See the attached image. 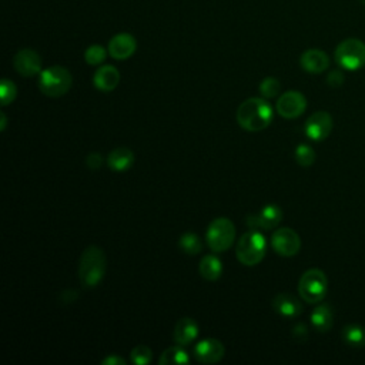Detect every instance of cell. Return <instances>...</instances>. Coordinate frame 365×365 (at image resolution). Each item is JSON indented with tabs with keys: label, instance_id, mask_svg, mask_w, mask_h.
Here are the masks:
<instances>
[{
	"label": "cell",
	"instance_id": "7402d4cb",
	"mask_svg": "<svg viewBox=\"0 0 365 365\" xmlns=\"http://www.w3.org/2000/svg\"><path fill=\"white\" fill-rule=\"evenodd\" d=\"M188 362H190L188 352L183 348V345L179 344L165 350L158 359L160 365H186Z\"/></svg>",
	"mask_w": 365,
	"mask_h": 365
},
{
	"label": "cell",
	"instance_id": "cb8c5ba5",
	"mask_svg": "<svg viewBox=\"0 0 365 365\" xmlns=\"http://www.w3.org/2000/svg\"><path fill=\"white\" fill-rule=\"evenodd\" d=\"M179 247L187 255H197L203 251V241L194 233H184L179 240Z\"/></svg>",
	"mask_w": 365,
	"mask_h": 365
},
{
	"label": "cell",
	"instance_id": "e0dca14e",
	"mask_svg": "<svg viewBox=\"0 0 365 365\" xmlns=\"http://www.w3.org/2000/svg\"><path fill=\"white\" fill-rule=\"evenodd\" d=\"M94 87L100 91H113L120 83V73L114 66L106 64L98 68L93 76Z\"/></svg>",
	"mask_w": 365,
	"mask_h": 365
},
{
	"label": "cell",
	"instance_id": "2e32d148",
	"mask_svg": "<svg viewBox=\"0 0 365 365\" xmlns=\"http://www.w3.org/2000/svg\"><path fill=\"white\" fill-rule=\"evenodd\" d=\"M273 308L276 313L285 318H297L303 313V304L297 297L288 292L277 294L273 300Z\"/></svg>",
	"mask_w": 365,
	"mask_h": 365
},
{
	"label": "cell",
	"instance_id": "1f68e13d",
	"mask_svg": "<svg viewBox=\"0 0 365 365\" xmlns=\"http://www.w3.org/2000/svg\"><path fill=\"white\" fill-rule=\"evenodd\" d=\"M292 334L294 337L298 340V341H306L307 337H308V328L306 324H297L294 328H292Z\"/></svg>",
	"mask_w": 365,
	"mask_h": 365
},
{
	"label": "cell",
	"instance_id": "d6a6232c",
	"mask_svg": "<svg viewBox=\"0 0 365 365\" xmlns=\"http://www.w3.org/2000/svg\"><path fill=\"white\" fill-rule=\"evenodd\" d=\"M102 365H126V359L119 355H109L102 359Z\"/></svg>",
	"mask_w": 365,
	"mask_h": 365
},
{
	"label": "cell",
	"instance_id": "d6986e66",
	"mask_svg": "<svg viewBox=\"0 0 365 365\" xmlns=\"http://www.w3.org/2000/svg\"><path fill=\"white\" fill-rule=\"evenodd\" d=\"M133 164H135V153L127 147H117L107 156V165L113 172L124 173L131 169Z\"/></svg>",
	"mask_w": 365,
	"mask_h": 365
},
{
	"label": "cell",
	"instance_id": "4316f807",
	"mask_svg": "<svg viewBox=\"0 0 365 365\" xmlns=\"http://www.w3.org/2000/svg\"><path fill=\"white\" fill-rule=\"evenodd\" d=\"M261 96L264 98H274L280 94L281 91V84L280 82L276 79V77H265L261 83H260V87H258Z\"/></svg>",
	"mask_w": 365,
	"mask_h": 365
},
{
	"label": "cell",
	"instance_id": "d4e9b609",
	"mask_svg": "<svg viewBox=\"0 0 365 365\" xmlns=\"http://www.w3.org/2000/svg\"><path fill=\"white\" fill-rule=\"evenodd\" d=\"M295 161L301 165V167H310L314 164L317 154L314 149L308 144H298L295 149Z\"/></svg>",
	"mask_w": 365,
	"mask_h": 365
},
{
	"label": "cell",
	"instance_id": "484cf974",
	"mask_svg": "<svg viewBox=\"0 0 365 365\" xmlns=\"http://www.w3.org/2000/svg\"><path fill=\"white\" fill-rule=\"evenodd\" d=\"M153 359V351L144 344L135 347L130 352V361L136 365H147Z\"/></svg>",
	"mask_w": 365,
	"mask_h": 365
},
{
	"label": "cell",
	"instance_id": "ffe728a7",
	"mask_svg": "<svg viewBox=\"0 0 365 365\" xmlns=\"http://www.w3.org/2000/svg\"><path fill=\"white\" fill-rule=\"evenodd\" d=\"M311 325L318 333H328L334 325V311L329 304H320L311 313Z\"/></svg>",
	"mask_w": 365,
	"mask_h": 365
},
{
	"label": "cell",
	"instance_id": "9c48e42d",
	"mask_svg": "<svg viewBox=\"0 0 365 365\" xmlns=\"http://www.w3.org/2000/svg\"><path fill=\"white\" fill-rule=\"evenodd\" d=\"M307 109V98L303 93L290 90L281 94L277 100L276 110L284 119L300 117Z\"/></svg>",
	"mask_w": 365,
	"mask_h": 365
},
{
	"label": "cell",
	"instance_id": "f546056e",
	"mask_svg": "<svg viewBox=\"0 0 365 365\" xmlns=\"http://www.w3.org/2000/svg\"><path fill=\"white\" fill-rule=\"evenodd\" d=\"M86 164H87V167L90 170H98L103 164V157H102V154H98V153H91L86 158Z\"/></svg>",
	"mask_w": 365,
	"mask_h": 365
},
{
	"label": "cell",
	"instance_id": "30bf717a",
	"mask_svg": "<svg viewBox=\"0 0 365 365\" xmlns=\"http://www.w3.org/2000/svg\"><path fill=\"white\" fill-rule=\"evenodd\" d=\"M42 57L31 49H22L13 57V68L23 77H33L42 73Z\"/></svg>",
	"mask_w": 365,
	"mask_h": 365
},
{
	"label": "cell",
	"instance_id": "5b68a950",
	"mask_svg": "<svg viewBox=\"0 0 365 365\" xmlns=\"http://www.w3.org/2000/svg\"><path fill=\"white\" fill-rule=\"evenodd\" d=\"M328 291V280L322 270H307L298 283V294L308 304L321 303Z\"/></svg>",
	"mask_w": 365,
	"mask_h": 365
},
{
	"label": "cell",
	"instance_id": "836d02e7",
	"mask_svg": "<svg viewBox=\"0 0 365 365\" xmlns=\"http://www.w3.org/2000/svg\"><path fill=\"white\" fill-rule=\"evenodd\" d=\"M8 127V119H6V113H0V130L5 131Z\"/></svg>",
	"mask_w": 365,
	"mask_h": 365
},
{
	"label": "cell",
	"instance_id": "5bb4252c",
	"mask_svg": "<svg viewBox=\"0 0 365 365\" xmlns=\"http://www.w3.org/2000/svg\"><path fill=\"white\" fill-rule=\"evenodd\" d=\"M136 49L137 40L128 33H119L109 43V53L116 60H126L131 57Z\"/></svg>",
	"mask_w": 365,
	"mask_h": 365
},
{
	"label": "cell",
	"instance_id": "4dcf8cb0",
	"mask_svg": "<svg viewBox=\"0 0 365 365\" xmlns=\"http://www.w3.org/2000/svg\"><path fill=\"white\" fill-rule=\"evenodd\" d=\"M344 80H345V77L341 70H333L327 77V83L331 87H340L344 83Z\"/></svg>",
	"mask_w": 365,
	"mask_h": 365
},
{
	"label": "cell",
	"instance_id": "9a60e30c",
	"mask_svg": "<svg viewBox=\"0 0 365 365\" xmlns=\"http://www.w3.org/2000/svg\"><path fill=\"white\" fill-rule=\"evenodd\" d=\"M300 64L307 73L320 75L329 68V57L320 49H310L301 54Z\"/></svg>",
	"mask_w": 365,
	"mask_h": 365
},
{
	"label": "cell",
	"instance_id": "ba28073f",
	"mask_svg": "<svg viewBox=\"0 0 365 365\" xmlns=\"http://www.w3.org/2000/svg\"><path fill=\"white\" fill-rule=\"evenodd\" d=\"M271 246L281 257H292L301 248V239L290 227L277 228L271 236Z\"/></svg>",
	"mask_w": 365,
	"mask_h": 365
},
{
	"label": "cell",
	"instance_id": "6da1fadb",
	"mask_svg": "<svg viewBox=\"0 0 365 365\" xmlns=\"http://www.w3.org/2000/svg\"><path fill=\"white\" fill-rule=\"evenodd\" d=\"M237 123L241 128L257 133L267 128L273 121V107L264 97H251L237 109Z\"/></svg>",
	"mask_w": 365,
	"mask_h": 365
},
{
	"label": "cell",
	"instance_id": "e575fe53",
	"mask_svg": "<svg viewBox=\"0 0 365 365\" xmlns=\"http://www.w3.org/2000/svg\"><path fill=\"white\" fill-rule=\"evenodd\" d=\"M361 3H362V5H365V0H361Z\"/></svg>",
	"mask_w": 365,
	"mask_h": 365
},
{
	"label": "cell",
	"instance_id": "277c9868",
	"mask_svg": "<svg viewBox=\"0 0 365 365\" xmlns=\"http://www.w3.org/2000/svg\"><path fill=\"white\" fill-rule=\"evenodd\" d=\"M72 73L63 66H50L42 70L39 77V89L49 97H61L72 89Z\"/></svg>",
	"mask_w": 365,
	"mask_h": 365
},
{
	"label": "cell",
	"instance_id": "f1b7e54d",
	"mask_svg": "<svg viewBox=\"0 0 365 365\" xmlns=\"http://www.w3.org/2000/svg\"><path fill=\"white\" fill-rule=\"evenodd\" d=\"M16 96H17L16 84L9 79H3L2 83H0V97H2V106H9L10 103H13Z\"/></svg>",
	"mask_w": 365,
	"mask_h": 365
},
{
	"label": "cell",
	"instance_id": "603a6c76",
	"mask_svg": "<svg viewBox=\"0 0 365 365\" xmlns=\"http://www.w3.org/2000/svg\"><path fill=\"white\" fill-rule=\"evenodd\" d=\"M343 340L354 348L365 347V328L359 324H348L343 328Z\"/></svg>",
	"mask_w": 365,
	"mask_h": 365
},
{
	"label": "cell",
	"instance_id": "8fae6325",
	"mask_svg": "<svg viewBox=\"0 0 365 365\" xmlns=\"http://www.w3.org/2000/svg\"><path fill=\"white\" fill-rule=\"evenodd\" d=\"M333 117L327 112H315L306 121V135L313 142H324L333 131Z\"/></svg>",
	"mask_w": 365,
	"mask_h": 365
},
{
	"label": "cell",
	"instance_id": "ac0fdd59",
	"mask_svg": "<svg viewBox=\"0 0 365 365\" xmlns=\"http://www.w3.org/2000/svg\"><path fill=\"white\" fill-rule=\"evenodd\" d=\"M198 337V325L197 322L190 317H183L177 321L174 331H173V338L179 345H190L193 341H195Z\"/></svg>",
	"mask_w": 365,
	"mask_h": 365
},
{
	"label": "cell",
	"instance_id": "4fadbf2b",
	"mask_svg": "<svg viewBox=\"0 0 365 365\" xmlns=\"http://www.w3.org/2000/svg\"><path fill=\"white\" fill-rule=\"evenodd\" d=\"M194 358L202 364H216L224 358L225 348L221 341L216 338H206L198 341L193 350Z\"/></svg>",
	"mask_w": 365,
	"mask_h": 365
},
{
	"label": "cell",
	"instance_id": "3957f363",
	"mask_svg": "<svg viewBox=\"0 0 365 365\" xmlns=\"http://www.w3.org/2000/svg\"><path fill=\"white\" fill-rule=\"evenodd\" d=\"M267 251V240L260 233L258 230H250L248 233L243 234L237 243L236 257L247 267H253L262 261Z\"/></svg>",
	"mask_w": 365,
	"mask_h": 365
},
{
	"label": "cell",
	"instance_id": "8992f818",
	"mask_svg": "<svg viewBox=\"0 0 365 365\" xmlns=\"http://www.w3.org/2000/svg\"><path fill=\"white\" fill-rule=\"evenodd\" d=\"M206 240L211 251L224 253L236 240V225L225 217H218L210 223Z\"/></svg>",
	"mask_w": 365,
	"mask_h": 365
},
{
	"label": "cell",
	"instance_id": "7c38bea8",
	"mask_svg": "<svg viewBox=\"0 0 365 365\" xmlns=\"http://www.w3.org/2000/svg\"><path fill=\"white\" fill-rule=\"evenodd\" d=\"M283 220V210L277 204H267L258 214L247 216V225L251 230H273L278 227Z\"/></svg>",
	"mask_w": 365,
	"mask_h": 365
},
{
	"label": "cell",
	"instance_id": "44dd1931",
	"mask_svg": "<svg viewBox=\"0 0 365 365\" xmlns=\"http://www.w3.org/2000/svg\"><path fill=\"white\" fill-rule=\"evenodd\" d=\"M198 270H200V274L204 280L217 281L223 274L221 260L214 254L204 255L200 261V265H198Z\"/></svg>",
	"mask_w": 365,
	"mask_h": 365
},
{
	"label": "cell",
	"instance_id": "7a4b0ae2",
	"mask_svg": "<svg viewBox=\"0 0 365 365\" xmlns=\"http://www.w3.org/2000/svg\"><path fill=\"white\" fill-rule=\"evenodd\" d=\"M79 280L84 288H96L106 274V254L97 246H89L79 260Z\"/></svg>",
	"mask_w": 365,
	"mask_h": 365
},
{
	"label": "cell",
	"instance_id": "52a82bcc",
	"mask_svg": "<svg viewBox=\"0 0 365 365\" xmlns=\"http://www.w3.org/2000/svg\"><path fill=\"white\" fill-rule=\"evenodd\" d=\"M336 61L341 69L357 72L365 66V43L359 39H345L336 49Z\"/></svg>",
	"mask_w": 365,
	"mask_h": 365
},
{
	"label": "cell",
	"instance_id": "83f0119b",
	"mask_svg": "<svg viewBox=\"0 0 365 365\" xmlns=\"http://www.w3.org/2000/svg\"><path fill=\"white\" fill-rule=\"evenodd\" d=\"M106 56H107V52L100 45H93V46L87 47V50L84 52V60L90 66L102 64L106 60Z\"/></svg>",
	"mask_w": 365,
	"mask_h": 365
}]
</instances>
